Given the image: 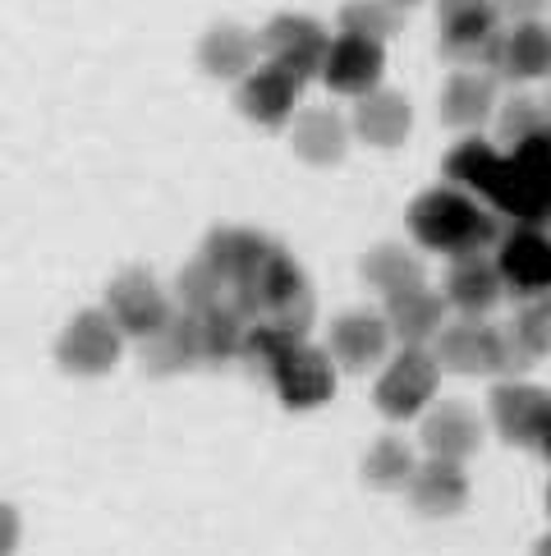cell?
I'll list each match as a JSON object with an SVG mask.
<instances>
[{
    "instance_id": "7402d4cb",
    "label": "cell",
    "mask_w": 551,
    "mask_h": 556,
    "mask_svg": "<svg viewBox=\"0 0 551 556\" xmlns=\"http://www.w3.org/2000/svg\"><path fill=\"white\" fill-rule=\"evenodd\" d=\"M386 323L400 345H427L446 327V300L427 286H409L400 294H386Z\"/></svg>"
},
{
    "instance_id": "d4e9b609",
    "label": "cell",
    "mask_w": 551,
    "mask_h": 556,
    "mask_svg": "<svg viewBox=\"0 0 551 556\" xmlns=\"http://www.w3.org/2000/svg\"><path fill=\"white\" fill-rule=\"evenodd\" d=\"M345 143H349V129L336 111L308 106V111L294 115L290 148H294V156H304L308 166H336L345 156Z\"/></svg>"
},
{
    "instance_id": "7bdbcfd3",
    "label": "cell",
    "mask_w": 551,
    "mask_h": 556,
    "mask_svg": "<svg viewBox=\"0 0 551 556\" xmlns=\"http://www.w3.org/2000/svg\"><path fill=\"white\" fill-rule=\"evenodd\" d=\"M547 510H551V492H547Z\"/></svg>"
},
{
    "instance_id": "8fae6325",
    "label": "cell",
    "mask_w": 551,
    "mask_h": 556,
    "mask_svg": "<svg viewBox=\"0 0 551 556\" xmlns=\"http://www.w3.org/2000/svg\"><path fill=\"white\" fill-rule=\"evenodd\" d=\"M382 74H386V42H372V37H359V33L331 37V51L322 65L331 92L368 97L372 88H382Z\"/></svg>"
},
{
    "instance_id": "b9f144b4",
    "label": "cell",
    "mask_w": 551,
    "mask_h": 556,
    "mask_svg": "<svg viewBox=\"0 0 551 556\" xmlns=\"http://www.w3.org/2000/svg\"><path fill=\"white\" fill-rule=\"evenodd\" d=\"M542 106H547V121H551V92H547V102H542Z\"/></svg>"
},
{
    "instance_id": "44dd1931",
    "label": "cell",
    "mask_w": 551,
    "mask_h": 556,
    "mask_svg": "<svg viewBox=\"0 0 551 556\" xmlns=\"http://www.w3.org/2000/svg\"><path fill=\"white\" fill-rule=\"evenodd\" d=\"M413 129V106L400 92L372 88L368 97H354V134L372 148H400Z\"/></svg>"
},
{
    "instance_id": "4316f807",
    "label": "cell",
    "mask_w": 551,
    "mask_h": 556,
    "mask_svg": "<svg viewBox=\"0 0 551 556\" xmlns=\"http://www.w3.org/2000/svg\"><path fill=\"white\" fill-rule=\"evenodd\" d=\"M248 317L234 308V300L226 294L216 308L198 313V341H203V364H230V359H240V350H244V336H248Z\"/></svg>"
},
{
    "instance_id": "8d00e7d4",
    "label": "cell",
    "mask_w": 551,
    "mask_h": 556,
    "mask_svg": "<svg viewBox=\"0 0 551 556\" xmlns=\"http://www.w3.org/2000/svg\"><path fill=\"white\" fill-rule=\"evenodd\" d=\"M14 547H18V510L0 506V556H14Z\"/></svg>"
},
{
    "instance_id": "1f68e13d",
    "label": "cell",
    "mask_w": 551,
    "mask_h": 556,
    "mask_svg": "<svg viewBox=\"0 0 551 556\" xmlns=\"http://www.w3.org/2000/svg\"><path fill=\"white\" fill-rule=\"evenodd\" d=\"M226 294H230V281L207 263V257L189 263L180 276H175V300H180L184 313H207V308L221 304Z\"/></svg>"
},
{
    "instance_id": "6da1fadb",
    "label": "cell",
    "mask_w": 551,
    "mask_h": 556,
    "mask_svg": "<svg viewBox=\"0 0 551 556\" xmlns=\"http://www.w3.org/2000/svg\"><path fill=\"white\" fill-rule=\"evenodd\" d=\"M409 230L423 249L446 253V257L497 253L505 235V216L497 207H478L464 189L446 185V189H427L423 198H413Z\"/></svg>"
},
{
    "instance_id": "7a4b0ae2",
    "label": "cell",
    "mask_w": 551,
    "mask_h": 556,
    "mask_svg": "<svg viewBox=\"0 0 551 556\" xmlns=\"http://www.w3.org/2000/svg\"><path fill=\"white\" fill-rule=\"evenodd\" d=\"M441 55L460 70H491L501 55V10L497 0H437Z\"/></svg>"
},
{
    "instance_id": "d6a6232c",
    "label": "cell",
    "mask_w": 551,
    "mask_h": 556,
    "mask_svg": "<svg viewBox=\"0 0 551 556\" xmlns=\"http://www.w3.org/2000/svg\"><path fill=\"white\" fill-rule=\"evenodd\" d=\"M341 33H359L372 42H390L400 33V5L396 0H345L341 5Z\"/></svg>"
},
{
    "instance_id": "7c38bea8",
    "label": "cell",
    "mask_w": 551,
    "mask_h": 556,
    "mask_svg": "<svg viewBox=\"0 0 551 556\" xmlns=\"http://www.w3.org/2000/svg\"><path fill=\"white\" fill-rule=\"evenodd\" d=\"M299 92H304L299 74H290L276 61H267V65H253L240 78V97H234V102H240L244 121L262 125V129H281L294 115V106H299Z\"/></svg>"
},
{
    "instance_id": "cb8c5ba5",
    "label": "cell",
    "mask_w": 551,
    "mask_h": 556,
    "mask_svg": "<svg viewBox=\"0 0 551 556\" xmlns=\"http://www.w3.org/2000/svg\"><path fill=\"white\" fill-rule=\"evenodd\" d=\"M258 51H262V37H253L248 28L240 24H216L203 33L198 42V61L212 78H221V84H240V78L258 65Z\"/></svg>"
},
{
    "instance_id": "e0dca14e",
    "label": "cell",
    "mask_w": 551,
    "mask_h": 556,
    "mask_svg": "<svg viewBox=\"0 0 551 556\" xmlns=\"http://www.w3.org/2000/svg\"><path fill=\"white\" fill-rule=\"evenodd\" d=\"M390 345V323L386 313H345L331 323V359L349 372H368L372 364L386 359Z\"/></svg>"
},
{
    "instance_id": "30bf717a",
    "label": "cell",
    "mask_w": 551,
    "mask_h": 556,
    "mask_svg": "<svg viewBox=\"0 0 551 556\" xmlns=\"http://www.w3.org/2000/svg\"><path fill=\"white\" fill-rule=\"evenodd\" d=\"M487 203L497 207L510 226H547L551 230V180L520 166L515 156H505L487 185Z\"/></svg>"
},
{
    "instance_id": "5b68a950",
    "label": "cell",
    "mask_w": 551,
    "mask_h": 556,
    "mask_svg": "<svg viewBox=\"0 0 551 556\" xmlns=\"http://www.w3.org/2000/svg\"><path fill=\"white\" fill-rule=\"evenodd\" d=\"M304 290H312V286H308L304 267L294 263V253H285L281 244H271L262 263L253 267L240 286H230V300H234V308L248 317V323H258V317H271L276 308H285L290 300H299Z\"/></svg>"
},
{
    "instance_id": "f546056e",
    "label": "cell",
    "mask_w": 551,
    "mask_h": 556,
    "mask_svg": "<svg viewBox=\"0 0 551 556\" xmlns=\"http://www.w3.org/2000/svg\"><path fill=\"white\" fill-rule=\"evenodd\" d=\"M505 162V156L487 143V138H460L456 148H450L446 156V180L456 189H469V193H487L491 175H497V166Z\"/></svg>"
},
{
    "instance_id": "4dcf8cb0",
    "label": "cell",
    "mask_w": 551,
    "mask_h": 556,
    "mask_svg": "<svg viewBox=\"0 0 551 556\" xmlns=\"http://www.w3.org/2000/svg\"><path fill=\"white\" fill-rule=\"evenodd\" d=\"M363 281L382 294H400L409 286H423V263L405 244H377L363 257Z\"/></svg>"
},
{
    "instance_id": "4fadbf2b",
    "label": "cell",
    "mask_w": 551,
    "mask_h": 556,
    "mask_svg": "<svg viewBox=\"0 0 551 556\" xmlns=\"http://www.w3.org/2000/svg\"><path fill=\"white\" fill-rule=\"evenodd\" d=\"M106 313L120 323L125 336H152L156 327L170 317V300H166V290L152 281L148 271H125V276H115L111 290H106Z\"/></svg>"
},
{
    "instance_id": "3957f363",
    "label": "cell",
    "mask_w": 551,
    "mask_h": 556,
    "mask_svg": "<svg viewBox=\"0 0 551 556\" xmlns=\"http://www.w3.org/2000/svg\"><path fill=\"white\" fill-rule=\"evenodd\" d=\"M120 350H125L120 323H115L106 308H88L61 331L55 359H61V368L74 372V377H102V372H111L115 364H120Z\"/></svg>"
},
{
    "instance_id": "e575fe53",
    "label": "cell",
    "mask_w": 551,
    "mask_h": 556,
    "mask_svg": "<svg viewBox=\"0 0 551 556\" xmlns=\"http://www.w3.org/2000/svg\"><path fill=\"white\" fill-rule=\"evenodd\" d=\"M547 125V106L534 102V97H510V102L497 111V134H501V143H524L528 134H538Z\"/></svg>"
},
{
    "instance_id": "f1b7e54d",
    "label": "cell",
    "mask_w": 551,
    "mask_h": 556,
    "mask_svg": "<svg viewBox=\"0 0 551 556\" xmlns=\"http://www.w3.org/2000/svg\"><path fill=\"white\" fill-rule=\"evenodd\" d=\"M294 345H304L294 331H285L281 323H271V317H258V323L248 327V336H244V350H240V364L253 372V377H276V368H281L290 354H294Z\"/></svg>"
},
{
    "instance_id": "9a60e30c",
    "label": "cell",
    "mask_w": 551,
    "mask_h": 556,
    "mask_svg": "<svg viewBox=\"0 0 551 556\" xmlns=\"http://www.w3.org/2000/svg\"><path fill=\"white\" fill-rule=\"evenodd\" d=\"M276 395L290 405V409H312V405H326L336 395V368H331V350H312V345H294L290 359L276 368L271 377Z\"/></svg>"
},
{
    "instance_id": "74e56055",
    "label": "cell",
    "mask_w": 551,
    "mask_h": 556,
    "mask_svg": "<svg viewBox=\"0 0 551 556\" xmlns=\"http://www.w3.org/2000/svg\"><path fill=\"white\" fill-rule=\"evenodd\" d=\"M547 0H497V10L510 14V18H538Z\"/></svg>"
},
{
    "instance_id": "d590c367",
    "label": "cell",
    "mask_w": 551,
    "mask_h": 556,
    "mask_svg": "<svg viewBox=\"0 0 551 556\" xmlns=\"http://www.w3.org/2000/svg\"><path fill=\"white\" fill-rule=\"evenodd\" d=\"M510 156H515L520 166H528L534 175H542V180H551V121L538 134H528L524 143H515V152H510Z\"/></svg>"
},
{
    "instance_id": "5bb4252c",
    "label": "cell",
    "mask_w": 551,
    "mask_h": 556,
    "mask_svg": "<svg viewBox=\"0 0 551 556\" xmlns=\"http://www.w3.org/2000/svg\"><path fill=\"white\" fill-rule=\"evenodd\" d=\"M138 364L152 377L184 372L193 364H203V341H198V313H170L152 336L138 341Z\"/></svg>"
},
{
    "instance_id": "2e32d148",
    "label": "cell",
    "mask_w": 551,
    "mask_h": 556,
    "mask_svg": "<svg viewBox=\"0 0 551 556\" xmlns=\"http://www.w3.org/2000/svg\"><path fill=\"white\" fill-rule=\"evenodd\" d=\"M505 276L497 267V253H464L446 271V304L460 308L464 317H483L501 304Z\"/></svg>"
},
{
    "instance_id": "83f0119b",
    "label": "cell",
    "mask_w": 551,
    "mask_h": 556,
    "mask_svg": "<svg viewBox=\"0 0 551 556\" xmlns=\"http://www.w3.org/2000/svg\"><path fill=\"white\" fill-rule=\"evenodd\" d=\"M419 473V460H413V446L400 442V437H377L363 455V483L372 492H405Z\"/></svg>"
},
{
    "instance_id": "d6986e66",
    "label": "cell",
    "mask_w": 551,
    "mask_h": 556,
    "mask_svg": "<svg viewBox=\"0 0 551 556\" xmlns=\"http://www.w3.org/2000/svg\"><path fill=\"white\" fill-rule=\"evenodd\" d=\"M419 442L427 446V455H441V460H469L483 446V419L464 401H441L423 419Z\"/></svg>"
},
{
    "instance_id": "ba28073f",
    "label": "cell",
    "mask_w": 551,
    "mask_h": 556,
    "mask_svg": "<svg viewBox=\"0 0 551 556\" xmlns=\"http://www.w3.org/2000/svg\"><path fill=\"white\" fill-rule=\"evenodd\" d=\"M262 51H267V61H276L290 74H299L308 84V78L322 74V65H326L331 37H326V28L318 24V18H308V14H276L262 28Z\"/></svg>"
},
{
    "instance_id": "277c9868",
    "label": "cell",
    "mask_w": 551,
    "mask_h": 556,
    "mask_svg": "<svg viewBox=\"0 0 551 556\" xmlns=\"http://www.w3.org/2000/svg\"><path fill=\"white\" fill-rule=\"evenodd\" d=\"M437 382H441L437 354H427L423 345H405L377 382V409L386 419H413V414H423V405L437 401Z\"/></svg>"
},
{
    "instance_id": "603a6c76",
    "label": "cell",
    "mask_w": 551,
    "mask_h": 556,
    "mask_svg": "<svg viewBox=\"0 0 551 556\" xmlns=\"http://www.w3.org/2000/svg\"><path fill=\"white\" fill-rule=\"evenodd\" d=\"M497 111V74L491 70H456L441 88V121L456 129H474Z\"/></svg>"
},
{
    "instance_id": "8992f818",
    "label": "cell",
    "mask_w": 551,
    "mask_h": 556,
    "mask_svg": "<svg viewBox=\"0 0 551 556\" xmlns=\"http://www.w3.org/2000/svg\"><path fill=\"white\" fill-rule=\"evenodd\" d=\"M497 267L505 276V290L520 300L551 290V230L547 226H505L497 244Z\"/></svg>"
},
{
    "instance_id": "484cf974",
    "label": "cell",
    "mask_w": 551,
    "mask_h": 556,
    "mask_svg": "<svg viewBox=\"0 0 551 556\" xmlns=\"http://www.w3.org/2000/svg\"><path fill=\"white\" fill-rule=\"evenodd\" d=\"M267 249H271V240H267V235H258V230H244V226H216V230L207 235V244H203V257L226 276L230 286H240L244 276L267 257Z\"/></svg>"
},
{
    "instance_id": "836d02e7",
    "label": "cell",
    "mask_w": 551,
    "mask_h": 556,
    "mask_svg": "<svg viewBox=\"0 0 551 556\" xmlns=\"http://www.w3.org/2000/svg\"><path fill=\"white\" fill-rule=\"evenodd\" d=\"M510 336L534 354V359H547L551 354V290L534 294V300H520V313L510 323Z\"/></svg>"
},
{
    "instance_id": "60d3db41",
    "label": "cell",
    "mask_w": 551,
    "mask_h": 556,
    "mask_svg": "<svg viewBox=\"0 0 551 556\" xmlns=\"http://www.w3.org/2000/svg\"><path fill=\"white\" fill-rule=\"evenodd\" d=\"M396 5H400V10H409V5H423V0H396Z\"/></svg>"
},
{
    "instance_id": "ffe728a7",
    "label": "cell",
    "mask_w": 551,
    "mask_h": 556,
    "mask_svg": "<svg viewBox=\"0 0 551 556\" xmlns=\"http://www.w3.org/2000/svg\"><path fill=\"white\" fill-rule=\"evenodd\" d=\"M497 78H515V84L551 78V24H542V18H520V24L501 37Z\"/></svg>"
},
{
    "instance_id": "ab89813d",
    "label": "cell",
    "mask_w": 551,
    "mask_h": 556,
    "mask_svg": "<svg viewBox=\"0 0 551 556\" xmlns=\"http://www.w3.org/2000/svg\"><path fill=\"white\" fill-rule=\"evenodd\" d=\"M534 556H551V533H547V539H542V543L534 547Z\"/></svg>"
},
{
    "instance_id": "9c48e42d",
    "label": "cell",
    "mask_w": 551,
    "mask_h": 556,
    "mask_svg": "<svg viewBox=\"0 0 551 556\" xmlns=\"http://www.w3.org/2000/svg\"><path fill=\"white\" fill-rule=\"evenodd\" d=\"M487 405H491V424H497V432L510 446H538L551 424V391L524 382V377H505Z\"/></svg>"
},
{
    "instance_id": "52a82bcc",
    "label": "cell",
    "mask_w": 551,
    "mask_h": 556,
    "mask_svg": "<svg viewBox=\"0 0 551 556\" xmlns=\"http://www.w3.org/2000/svg\"><path fill=\"white\" fill-rule=\"evenodd\" d=\"M432 354H437V364L446 372H460V377L491 372V377H501V368H505V331L487 327L483 317H460V323L441 327L437 350Z\"/></svg>"
},
{
    "instance_id": "ac0fdd59",
    "label": "cell",
    "mask_w": 551,
    "mask_h": 556,
    "mask_svg": "<svg viewBox=\"0 0 551 556\" xmlns=\"http://www.w3.org/2000/svg\"><path fill=\"white\" fill-rule=\"evenodd\" d=\"M409 502L419 506V515L432 520H446V515H460L469 506V473L464 460H441V455H427L409 483Z\"/></svg>"
},
{
    "instance_id": "f35d334b",
    "label": "cell",
    "mask_w": 551,
    "mask_h": 556,
    "mask_svg": "<svg viewBox=\"0 0 551 556\" xmlns=\"http://www.w3.org/2000/svg\"><path fill=\"white\" fill-rule=\"evenodd\" d=\"M538 451L547 455V460H551V424H547V432H542V442H538Z\"/></svg>"
}]
</instances>
